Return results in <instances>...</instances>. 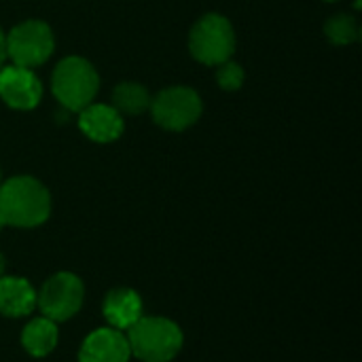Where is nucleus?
<instances>
[{
  "label": "nucleus",
  "mask_w": 362,
  "mask_h": 362,
  "mask_svg": "<svg viewBox=\"0 0 362 362\" xmlns=\"http://www.w3.org/2000/svg\"><path fill=\"white\" fill-rule=\"evenodd\" d=\"M57 341H59L57 322H53L45 316L30 320L21 333V346L34 358L49 356L57 348Z\"/></svg>",
  "instance_id": "nucleus-13"
},
{
  "label": "nucleus",
  "mask_w": 362,
  "mask_h": 362,
  "mask_svg": "<svg viewBox=\"0 0 362 362\" xmlns=\"http://www.w3.org/2000/svg\"><path fill=\"white\" fill-rule=\"evenodd\" d=\"M42 95V85L30 68L2 66L0 68V98L6 106L17 110H32Z\"/></svg>",
  "instance_id": "nucleus-8"
},
{
  "label": "nucleus",
  "mask_w": 362,
  "mask_h": 362,
  "mask_svg": "<svg viewBox=\"0 0 362 362\" xmlns=\"http://www.w3.org/2000/svg\"><path fill=\"white\" fill-rule=\"evenodd\" d=\"M85 286L78 276L70 272L53 274L36 293V308L53 322H64L76 316L83 308Z\"/></svg>",
  "instance_id": "nucleus-5"
},
{
  "label": "nucleus",
  "mask_w": 362,
  "mask_h": 362,
  "mask_svg": "<svg viewBox=\"0 0 362 362\" xmlns=\"http://www.w3.org/2000/svg\"><path fill=\"white\" fill-rule=\"evenodd\" d=\"M2 225H4V223H2V218H0V229H2Z\"/></svg>",
  "instance_id": "nucleus-19"
},
{
  "label": "nucleus",
  "mask_w": 362,
  "mask_h": 362,
  "mask_svg": "<svg viewBox=\"0 0 362 362\" xmlns=\"http://www.w3.org/2000/svg\"><path fill=\"white\" fill-rule=\"evenodd\" d=\"M102 314L108 327L117 331H127L142 318V299L132 288H112L104 297Z\"/></svg>",
  "instance_id": "nucleus-11"
},
{
  "label": "nucleus",
  "mask_w": 362,
  "mask_h": 362,
  "mask_svg": "<svg viewBox=\"0 0 362 362\" xmlns=\"http://www.w3.org/2000/svg\"><path fill=\"white\" fill-rule=\"evenodd\" d=\"M81 132L93 142H112L123 134V117L106 104H89L78 117Z\"/></svg>",
  "instance_id": "nucleus-10"
},
{
  "label": "nucleus",
  "mask_w": 362,
  "mask_h": 362,
  "mask_svg": "<svg viewBox=\"0 0 362 362\" xmlns=\"http://www.w3.org/2000/svg\"><path fill=\"white\" fill-rule=\"evenodd\" d=\"M189 49L191 55L206 66L227 62L235 49V34L229 19L218 13L204 15L191 30Z\"/></svg>",
  "instance_id": "nucleus-4"
},
{
  "label": "nucleus",
  "mask_w": 362,
  "mask_h": 362,
  "mask_svg": "<svg viewBox=\"0 0 362 362\" xmlns=\"http://www.w3.org/2000/svg\"><path fill=\"white\" fill-rule=\"evenodd\" d=\"M151 106L148 91L138 83H119L112 93V108L123 115H140Z\"/></svg>",
  "instance_id": "nucleus-14"
},
{
  "label": "nucleus",
  "mask_w": 362,
  "mask_h": 362,
  "mask_svg": "<svg viewBox=\"0 0 362 362\" xmlns=\"http://www.w3.org/2000/svg\"><path fill=\"white\" fill-rule=\"evenodd\" d=\"M327 2H335V0H327Z\"/></svg>",
  "instance_id": "nucleus-20"
},
{
  "label": "nucleus",
  "mask_w": 362,
  "mask_h": 362,
  "mask_svg": "<svg viewBox=\"0 0 362 362\" xmlns=\"http://www.w3.org/2000/svg\"><path fill=\"white\" fill-rule=\"evenodd\" d=\"M153 119L168 132H182L191 127L202 115V100L189 87H168L151 100Z\"/></svg>",
  "instance_id": "nucleus-7"
},
{
  "label": "nucleus",
  "mask_w": 362,
  "mask_h": 362,
  "mask_svg": "<svg viewBox=\"0 0 362 362\" xmlns=\"http://www.w3.org/2000/svg\"><path fill=\"white\" fill-rule=\"evenodd\" d=\"M4 269H6V261H4V257L0 255V278L4 276Z\"/></svg>",
  "instance_id": "nucleus-18"
},
{
  "label": "nucleus",
  "mask_w": 362,
  "mask_h": 362,
  "mask_svg": "<svg viewBox=\"0 0 362 362\" xmlns=\"http://www.w3.org/2000/svg\"><path fill=\"white\" fill-rule=\"evenodd\" d=\"M53 47L55 40L51 28L38 19H30L15 25L6 36V55L13 59L15 66L30 70L45 64L51 57Z\"/></svg>",
  "instance_id": "nucleus-6"
},
{
  "label": "nucleus",
  "mask_w": 362,
  "mask_h": 362,
  "mask_svg": "<svg viewBox=\"0 0 362 362\" xmlns=\"http://www.w3.org/2000/svg\"><path fill=\"white\" fill-rule=\"evenodd\" d=\"M4 57H6V36H4V32L0 28V68L4 64Z\"/></svg>",
  "instance_id": "nucleus-17"
},
{
  "label": "nucleus",
  "mask_w": 362,
  "mask_h": 362,
  "mask_svg": "<svg viewBox=\"0 0 362 362\" xmlns=\"http://www.w3.org/2000/svg\"><path fill=\"white\" fill-rule=\"evenodd\" d=\"M125 337L132 356L142 362H170L185 344L180 327L161 316H142L132 329H127Z\"/></svg>",
  "instance_id": "nucleus-2"
},
{
  "label": "nucleus",
  "mask_w": 362,
  "mask_h": 362,
  "mask_svg": "<svg viewBox=\"0 0 362 362\" xmlns=\"http://www.w3.org/2000/svg\"><path fill=\"white\" fill-rule=\"evenodd\" d=\"M51 214V195L32 176H15L0 185V218L11 227H38Z\"/></svg>",
  "instance_id": "nucleus-1"
},
{
  "label": "nucleus",
  "mask_w": 362,
  "mask_h": 362,
  "mask_svg": "<svg viewBox=\"0 0 362 362\" xmlns=\"http://www.w3.org/2000/svg\"><path fill=\"white\" fill-rule=\"evenodd\" d=\"M51 87L62 106L81 112L93 102L100 89V76L87 59L66 57L57 64L51 78Z\"/></svg>",
  "instance_id": "nucleus-3"
},
{
  "label": "nucleus",
  "mask_w": 362,
  "mask_h": 362,
  "mask_svg": "<svg viewBox=\"0 0 362 362\" xmlns=\"http://www.w3.org/2000/svg\"><path fill=\"white\" fill-rule=\"evenodd\" d=\"M36 308V291L25 278H0V314L6 318H23Z\"/></svg>",
  "instance_id": "nucleus-12"
},
{
  "label": "nucleus",
  "mask_w": 362,
  "mask_h": 362,
  "mask_svg": "<svg viewBox=\"0 0 362 362\" xmlns=\"http://www.w3.org/2000/svg\"><path fill=\"white\" fill-rule=\"evenodd\" d=\"M132 358V350L123 331L112 327H102L85 337L78 362H127Z\"/></svg>",
  "instance_id": "nucleus-9"
},
{
  "label": "nucleus",
  "mask_w": 362,
  "mask_h": 362,
  "mask_svg": "<svg viewBox=\"0 0 362 362\" xmlns=\"http://www.w3.org/2000/svg\"><path fill=\"white\" fill-rule=\"evenodd\" d=\"M216 78H218V85L227 91H235L242 87L244 83V70L235 64V62H223L218 64V72H216Z\"/></svg>",
  "instance_id": "nucleus-16"
},
{
  "label": "nucleus",
  "mask_w": 362,
  "mask_h": 362,
  "mask_svg": "<svg viewBox=\"0 0 362 362\" xmlns=\"http://www.w3.org/2000/svg\"><path fill=\"white\" fill-rule=\"evenodd\" d=\"M325 32L335 45H350L358 38V21L352 15H335L327 21Z\"/></svg>",
  "instance_id": "nucleus-15"
}]
</instances>
